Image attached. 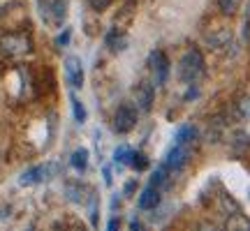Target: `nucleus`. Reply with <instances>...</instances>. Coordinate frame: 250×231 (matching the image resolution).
<instances>
[{
    "instance_id": "nucleus-1",
    "label": "nucleus",
    "mask_w": 250,
    "mask_h": 231,
    "mask_svg": "<svg viewBox=\"0 0 250 231\" xmlns=\"http://www.w3.org/2000/svg\"><path fill=\"white\" fill-rule=\"evenodd\" d=\"M204 70H206V65H204L202 54L197 49H188L179 62V79L190 83V86H195L197 81L204 77Z\"/></svg>"
},
{
    "instance_id": "nucleus-2",
    "label": "nucleus",
    "mask_w": 250,
    "mask_h": 231,
    "mask_svg": "<svg viewBox=\"0 0 250 231\" xmlns=\"http://www.w3.org/2000/svg\"><path fill=\"white\" fill-rule=\"evenodd\" d=\"M33 51V39L26 33H5L0 37V54L5 56H26Z\"/></svg>"
},
{
    "instance_id": "nucleus-3",
    "label": "nucleus",
    "mask_w": 250,
    "mask_h": 231,
    "mask_svg": "<svg viewBox=\"0 0 250 231\" xmlns=\"http://www.w3.org/2000/svg\"><path fill=\"white\" fill-rule=\"evenodd\" d=\"M40 2V12H42V19L46 23H62L65 19V12H67V0H37Z\"/></svg>"
},
{
    "instance_id": "nucleus-4",
    "label": "nucleus",
    "mask_w": 250,
    "mask_h": 231,
    "mask_svg": "<svg viewBox=\"0 0 250 231\" xmlns=\"http://www.w3.org/2000/svg\"><path fill=\"white\" fill-rule=\"evenodd\" d=\"M134 125H137V109L130 104H121L114 114V130L118 134H127L134 130Z\"/></svg>"
},
{
    "instance_id": "nucleus-5",
    "label": "nucleus",
    "mask_w": 250,
    "mask_h": 231,
    "mask_svg": "<svg viewBox=\"0 0 250 231\" xmlns=\"http://www.w3.org/2000/svg\"><path fill=\"white\" fill-rule=\"evenodd\" d=\"M188 157H190V148H188V143H174V148L165 155L162 167H165L167 171H179V169L186 167Z\"/></svg>"
},
{
    "instance_id": "nucleus-6",
    "label": "nucleus",
    "mask_w": 250,
    "mask_h": 231,
    "mask_svg": "<svg viewBox=\"0 0 250 231\" xmlns=\"http://www.w3.org/2000/svg\"><path fill=\"white\" fill-rule=\"evenodd\" d=\"M148 67H151L155 81L162 86V83L167 81V77H169V58H167V54L160 51V49L151 51V56H148Z\"/></svg>"
},
{
    "instance_id": "nucleus-7",
    "label": "nucleus",
    "mask_w": 250,
    "mask_h": 231,
    "mask_svg": "<svg viewBox=\"0 0 250 231\" xmlns=\"http://www.w3.org/2000/svg\"><path fill=\"white\" fill-rule=\"evenodd\" d=\"M65 81L72 88H81L83 86V67L77 56H67L65 58Z\"/></svg>"
},
{
    "instance_id": "nucleus-8",
    "label": "nucleus",
    "mask_w": 250,
    "mask_h": 231,
    "mask_svg": "<svg viewBox=\"0 0 250 231\" xmlns=\"http://www.w3.org/2000/svg\"><path fill=\"white\" fill-rule=\"evenodd\" d=\"M54 171H56L54 164H51V167H46V164H42V167H33V169L23 171V173L19 176V183H21V185H37V183H44Z\"/></svg>"
},
{
    "instance_id": "nucleus-9",
    "label": "nucleus",
    "mask_w": 250,
    "mask_h": 231,
    "mask_svg": "<svg viewBox=\"0 0 250 231\" xmlns=\"http://www.w3.org/2000/svg\"><path fill=\"white\" fill-rule=\"evenodd\" d=\"M153 97H155V90H153L151 83H139L137 90H134V99H137V107L142 109V111H151L153 107Z\"/></svg>"
},
{
    "instance_id": "nucleus-10",
    "label": "nucleus",
    "mask_w": 250,
    "mask_h": 231,
    "mask_svg": "<svg viewBox=\"0 0 250 231\" xmlns=\"http://www.w3.org/2000/svg\"><path fill=\"white\" fill-rule=\"evenodd\" d=\"M160 204V190L158 187H144L142 194H139V208L142 211H151V208H155V206Z\"/></svg>"
},
{
    "instance_id": "nucleus-11",
    "label": "nucleus",
    "mask_w": 250,
    "mask_h": 231,
    "mask_svg": "<svg viewBox=\"0 0 250 231\" xmlns=\"http://www.w3.org/2000/svg\"><path fill=\"white\" fill-rule=\"evenodd\" d=\"M225 231H250V220L241 211L227 215V222H225Z\"/></svg>"
},
{
    "instance_id": "nucleus-12",
    "label": "nucleus",
    "mask_w": 250,
    "mask_h": 231,
    "mask_svg": "<svg viewBox=\"0 0 250 231\" xmlns=\"http://www.w3.org/2000/svg\"><path fill=\"white\" fill-rule=\"evenodd\" d=\"M70 164L77 171H86V167H88V151L86 148H77V151L72 153Z\"/></svg>"
},
{
    "instance_id": "nucleus-13",
    "label": "nucleus",
    "mask_w": 250,
    "mask_h": 231,
    "mask_svg": "<svg viewBox=\"0 0 250 231\" xmlns=\"http://www.w3.org/2000/svg\"><path fill=\"white\" fill-rule=\"evenodd\" d=\"M195 136H197L195 125H181L179 132H176V143H192Z\"/></svg>"
},
{
    "instance_id": "nucleus-14",
    "label": "nucleus",
    "mask_w": 250,
    "mask_h": 231,
    "mask_svg": "<svg viewBox=\"0 0 250 231\" xmlns=\"http://www.w3.org/2000/svg\"><path fill=\"white\" fill-rule=\"evenodd\" d=\"M234 111H236V116L239 118H250V97L248 95H241V97L236 99V104H234Z\"/></svg>"
},
{
    "instance_id": "nucleus-15",
    "label": "nucleus",
    "mask_w": 250,
    "mask_h": 231,
    "mask_svg": "<svg viewBox=\"0 0 250 231\" xmlns=\"http://www.w3.org/2000/svg\"><path fill=\"white\" fill-rule=\"evenodd\" d=\"M167 178H169V171L165 169V167H160V169L153 171L151 183H148V185H153V187H158V190H160V187L167 185Z\"/></svg>"
},
{
    "instance_id": "nucleus-16",
    "label": "nucleus",
    "mask_w": 250,
    "mask_h": 231,
    "mask_svg": "<svg viewBox=\"0 0 250 231\" xmlns=\"http://www.w3.org/2000/svg\"><path fill=\"white\" fill-rule=\"evenodd\" d=\"M239 5H241V0H218V7H220L225 17H232L234 12L239 9Z\"/></svg>"
},
{
    "instance_id": "nucleus-17",
    "label": "nucleus",
    "mask_w": 250,
    "mask_h": 231,
    "mask_svg": "<svg viewBox=\"0 0 250 231\" xmlns=\"http://www.w3.org/2000/svg\"><path fill=\"white\" fill-rule=\"evenodd\" d=\"M130 167L137 169V171L148 169V157H146L144 153H132V157H130Z\"/></svg>"
},
{
    "instance_id": "nucleus-18",
    "label": "nucleus",
    "mask_w": 250,
    "mask_h": 231,
    "mask_svg": "<svg viewBox=\"0 0 250 231\" xmlns=\"http://www.w3.org/2000/svg\"><path fill=\"white\" fill-rule=\"evenodd\" d=\"M70 102H72V114H74V120H77V123H83V120H86V109H83V104H81L74 95L70 97Z\"/></svg>"
},
{
    "instance_id": "nucleus-19",
    "label": "nucleus",
    "mask_w": 250,
    "mask_h": 231,
    "mask_svg": "<svg viewBox=\"0 0 250 231\" xmlns=\"http://www.w3.org/2000/svg\"><path fill=\"white\" fill-rule=\"evenodd\" d=\"M132 153L127 146H121V148H116V153H114V162H118V164H130V157H132Z\"/></svg>"
},
{
    "instance_id": "nucleus-20",
    "label": "nucleus",
    "mask_w": 250,
    "mask_h": 231,
    "mask_svg": "<svg viewBox=\"0 0 250 231\" xmlns=\"http://www.w3.org/2000/svg\"><path fill=\"white\" fill-rule=\"evenodd\" d=\"M88 5L95 9V12H104V9L111 5V0H88Z\"/></svg>"
},
{
    "instance_id": "nucleus-21",
    "label": "nucleus",
    "mask_w": 250,
    "mask_h": 231,
    "mask_svg": "<svg viewBox=\"0 0 250 231\" xmlns=\"http://www.w3.org/2000/svg\"><path fill=\"white\" fill-rule=\"evenodd\" d=\"M118 229H121V217H111V220H109L107 231H118Z\"/></svg>"
},
{
    "instance_id": "nucleus-22",
    "label": "nucleus",
    "mask_w": 250,
    "mask_h": 231,
    "mask_svg": "<svg viewBox=\"0 0 250 231\" xmlns=\"http://www.w3.org/2000/svg\"><path fill=\"white\" fill-rule=\"evenodd\" d=\"M67 42H70V30H65V33H62L61 37H58V44H67Z\"/></svg>"
},
{
    "instance_id": "nucleus-23",
    "label": "nucleus",
    "mask_w": 250,
    "mask_h": 231,
    "mask_svg": "<svg viewBox=\"0 0 250 231\" xmlns=\"http://www.w3.org/2000/svg\"><path fill=\"white\" fill-rule=\"evenodd\" d=\"M130 231H144V227L139 222H132V224H130Z\"/></svg>"
},
{
    "instance_id": "nucleus-24",
    "label": "nucleus",
    "mask_w": 250,
    "mask_h": 231,
    "mask_svg": "<svg viewBox=\"0 0 250 231\" xmlns=\"http://www.w3.org/2000/svg\"><path fill=\"white\" fill-rule=\"evenodd\" d=\"M51 231H65V227H62V224H56V227H54Z\"/></svg>"
},
{
    "instance_id": "nucleus-25",
    "label": "nucleus",
    "mask_w": 250,
    "mask_h": 231,
    "mask_svg": "<svg viewBox=\"0 0 250 231\" xmlns=\"http://www.w3.org/2000/svg\"><path fill=\"white\" fill-rule=\"evenodd\" d=\"M202 231H215V229H211V227H204V229H202Z\"/></svg>"
},
{
    "instance_id": "nucleus-26",
    "label": "nucleus",
    "mask_w": 250,
    "mask_h": 231,
    "mask_svg": "<svg viewBox=\"0 0 250 231\" xmlns=\"http://www.w3.org/2000/svg\"><path fill=\"white\" fill-rule=\"evenodd\" d=\"M30 231H33V229H30Z\"/></svg>"
}]
</instances>
